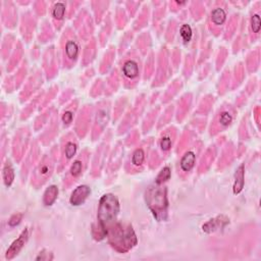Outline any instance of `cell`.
<instances>
[{
	"instance_id": "cell-13",
	"label": "cell",
	"mask_w": 261,
	"mask_h": 261,
	"mask_svg": "<svg viewBox=\"0 0 261 261\" xmlns=\"http://www.w3.org/2000/svg\"><path fill=\"white\" fill-rule=\"evenodd\" d=\"M65 9L66 6L64 3H54L51 7V17L56 24V26H60V24L63 22L64 15H65Z\"/></svg>"
},
{
	"instance_id": "cell-10",
	"label": "cell",
	"mask_w": 261,
	"mask_h": 261,
	"mask_svg": "<svg viewBox=\"0 0 261 261\" xmlns=\"http://www.w3.org/2000/svg\"><path fill=\"white\" fill-rule=\"evenodd\" d=\"M146 160V150L144 147H140L132 153L130 164L131 168L134 170H139L145 163Z\"/></svg>"
},
{
	"instance_id": "cell-1",
	"label": "cell",
	"mask_w": 261,
	"mask_h": 261,
	"mask_svg": "<svg viewBox=\"0 0 261 261\" xmlns=\"http://www.w3.org/2000/svg\"><path fill=\"white\" fill-rule=\"evenodd\" d=\"M61 50L64 66L70 67L76 64L77 60L80 57L81 45L77 36L69 30H67L62 37Z\"/></svg>"
},
{
	"instance_id": "cell-6",
	"label": "cell",
	"mask_w": 261,
	"mask_h": 261,
	"mask_svg": "<svg viewBox=\"0 0 261 261\" xmlns=\"http://www.w3.org/2000/svg\"><path fill=\"white\" fill-rule=\"evenodd\" d=\"M87 160H88V156H87L86 152L80 154L79 157L72 162V164L66 175L65 182H67V183L76 182L83 175L84 170L86 169Z\"/></svg>"
},
{
	"instance_id": "cell-15",
	"label": "cell",
	"mask_w": 261,
	"mask_h": 261,
	"mask_svg": "<svg viewBox=\"0 0 261 261\" xmlns=\"http://www.w3.org/2000/svg\"><path fill=\"white\" fill-rule=\"evenodd\" d=\"M260 28H261V21H260V15L259 13H255L252 16L251 19V29H252V33L254 35H258L260 32Z\"/></svg>"
},
{
	"instance_id": "cell-3",
	"label": "cell",
	"mask_w": 261,
	"mask_h": 261,
	"mask_svg": "<svg viewBox=\"0 0 261 261\" xmlns=\"http://www.w3.org/2000/svg\"><path fill=\"white\" fill-rule=\"evenodd\" d=\"M141 73V62L137 56L127 57L122 65L123 80L126 86L133 87L140 79Z\"/></svg>"
},
{
	"instance_id": "cell-7",
	"label": "cell",
	"mask_w": 261,
	"mask_h": 261,
	"mask_svg": "<svg viewBox=\"0 0 261 261\" xmlns=\"http://www.w3.org/2000/svg\"><path fill=\"white\" fill-rule=\"evenodd\" d=\"M52 170H53L52 160L49 157H44L42 161L39 163V165L35 169L34 172L35 181H37L39 184H43L48 179V177L51 176Z\"/></svg>"
},
{
	"instance_id": "cell-2",
	"label": "cell",
	"mask_w": 261,
	"mask_h": 261,
	"mask_svg": "<svg viewBox=\"0 0 261 261\" xmlns=\"http://www.w3.org/2000/svg\"><path fill=\"white\" fill-rule=\"evenodd\" d=\"M119 212V202L114 195H104L101 199L98 217L100 220L103 230H107V228L113 225L116 220Z\"/></svg>"
},
{
	"instance_id": "cell-14",
	"label": "cell",
	"mask_w": 261,
	"mask_h": 261,
	"mask_svg": "<svg viewBox=\"0 0 261 261\" xmlns=\"http://www.w3.org/2000/svg\"><path fill=\"white\" fill-rule=\"evenodd\" d=\"M180 34H181V37L182 39L185 43H188L191 38H192V30H191V27L187 24H185L182 26L181 30H180Z\"/></svg>"
},
{
	"instance_id": "cell-17",
	"label": "cell",
	"mask_w": 261,
	"mask_h": 261,
	"mask_svg": "<svg viewBox=\"0 0 261 261\" xmlns=\"http://www.w3.org/2000/svg\"><path fill=\"white\" fill-rule=\"evenodd\" d=\"M169 176H170L169 168H168V167L163 168V169L160 171V173L158 175V177H157V179H156V183H157V184H160V183H162V182L168 180V179H169Z\"/></svg>"
},
{
	"instance_id": "cell-11",
	"label": "cell",
	"mask_w": 261,
	"mask_h": 261,
	"mask_svg": "<svg viewBox=\"0 0 261 261\" xmlns=\"http://www.w3.org/2000/svg\"><path fill=\"white\" fill-rule=\"evenodd\" d=\"M90 194V188L87 186H80L79 188L74 190L70 197V203L71 205H80L82 204L86 198Z\"/></svg>"
},
{
	"instance_id": "cell-4",
	"label": "cell",
	"mask_w": 261,
	"mask_h": 261,
	"mask_svg": "<svg viewBox=\"0 0 261 261\" xmlns=\"http://www.w3.org/2000/svg\"><path fill=\"white\" fill-rule=\"evenodd\" d=\"M198 151L199 147L197 146V144H194L191 145L189 149H187L182 155L179 163V173H181L183 177L187 176L194 168Z\"/></svg>"
},
{
	"instance_id": "cell-5",
	"label": "cell",
	"mask_w": 261,
	"mask_h": 261,
	"mask_svg": "<svg viewBox=\"0 0 261 261\" xmlns=\"http://www.w3.org/2000/svg\"><path fill=\"white\" fill-rule=\"evenodd\" d=\"M234 119H235L234 109L231 106L222 107L219 110V113L217 114V116L213 122V129L216 132L225 130L233 124Z\"/></svg>"
},
{
	"instance_id": "cell-9",
	"label": "cell",
	"mask_w": 261,
	"mask_h": 261,
	"mask_svg": "<svg viewBox=\"0 0 261 261\" xmlns=\"http://www.w3.org/2000/svg\"><path fill=\"white\" fill-rule=\"evenodd\" d=\"M227 12L221 6L215 7L210 13V24L214 30H219L226 24Z\"/></svg>"
},
{
	"instance_id": "cell-16",
	"label": "cell",
	"mask_w": 261,
	"mask_h": 261,
	"mask_svg": "<svg viewBox=\"0 0 261 261\" xmlns=\"http://www.w3.org/2000/svg\"><path fill=\"white\" fill-rule=\"evenodd\" d=\"M4 177H5V181H6V184L8 186H10L14 180V171H13V168H12V165L10 164V162H8L5 166V169H4Z\"/></svg>"
},
{
	"instance_id": "cell-8",
	"label": "cell",
	"mask_w": 261,
	"mask_h": 261,
	"mask_svg": "<svg viewBox=\"0 0 261 261\" xmlns=\"http://www.w3.org/2000/svg\"><path fill=\"white\" fill-rule=\"evenodd\" d=\"M78 150V142L73 136L68 135L63 138L62 141V156L64 159V163L68 162Z\"/></svg>"
},
{
	"instance_id": "cell-12",
	"label": "cell",
	"mask_w": 261,
	"mask_h": 261,
	"mask_svg": "<svg viewBox=\"0 0 261 261\" xmlns=\"http://www.w3.org/2000/svg\"><path fill=\"white\" fill-rule=\"evenodd\" d=\"M173 138H175V131L172 129H168L162 133L159 140V147L163 153L168 152L171 149L173 144Z\"/></svg>"
}]
</instances>
